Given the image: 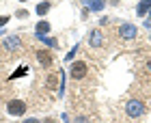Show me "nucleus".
Here are the masks:
<instances>
[{"label":"nucleus","mask_w":151,"mask_h":123,"mask_svg":"<svg viewBox=\"0 0 151 123\" xmlns=\"http://www.w3.org/2000/svg\"><path fill=\"white\" fill-rule=\"evenodd\" d=\"M45 86L50 88V91H54V88L58 86V73H50L47 80H45Z\"/></svg>","instance_id":"obj_12"},{"label":"nucleus","mask_w":151,"mask_h":123,"mask_svg":"<svg viewBox=\"0 0 151 123\" xmlns=\"http://www.w3.org/2000/svg\"><path fill=\"white\" fill-rule=\"evenodd\" d=\"M50 9H52V2H50V0H45V2H39V4H37V15H39V17L45 15V13H50Z\"/></svg>","instance_id":"obj_11"},{"label":"nucleus","mask_w":151,"mask_h":123,"mask_svg":"<svg viewBox=\"0 0 151 123\" xmlns=\"http://www.w3.org/2000/svg\"><path fill=\"white\" fill-rule=\"evenodd\" d=\"M88 43H91V47H101L104 45V35H101V30H91Z\"/></svg>","instance_id":"obj_7"},{"label":"nucleus","mask_w":151,"mask_h":123,"mask_svg":"<svg viewBox=\"0 0 151 123\" xmlns=\"http://www.w3.org/2000/svg\"><path fill=\"white\" fill-rule=\"evenodd\" d=\"M26 106L22 99H11L9 104H6V112L11 114V117H24V112H26Z\"/></svg>","instance_id":"obj_2"},{"label":"nucleus","mask_w":151,"mask_h":123,"mask_svg":"<svg viewBox=\"0 0 151 123\" xmlns=\"http://www.w3.org/2000/svg\"><path fill=\"white\" fill-rule=\"evenodd\" d=\"M0 88H2V86H0Z\"/></svg>","instance_id":"obj_23"},{"label":"nucleus","mask_w":151,"mask_h":123,"mask_svg":"<svg viewBox=\"0 0 151 123\" xmlns=\"http://www.w3.org/2000/svg\"><path fill=\"white\" fill-rule=\"evenodd\" d=\"M24 123H41V121H39V119H32V117H30V119H24Z\"/></svg>","instance_id":"obj_19"},{"label":"nucleus","mask_w":151,"mask_h":123,"mask_svg":"<svg viewBox=\"0 0 151 123\" xmlns=\"http://www.w3.org/2000/svg\"><path fill=\"white\" fill-rule=\"evenodd\" d=\"M37 60H39L41 67H45V69H50V67H52V54L47 50H39L37 52Z\"/></svg>","instance_id":"obj_6"},{"label":"nucleus","mask_w":151,"mask_h":123,"mask_svg":"<svg viewBox=\"0 0 151 123\" xmlns=\"http://www.w3.org/2000/svg\"><path fill=\"white\" fill-rule=\"evenodd\" d=\"M37 39L41 41V43H45L47 47H58V41H56V39H52V37H47V35H39Z\"/></svg>","instance_id":"obj_13"},{"label":"nucleus","mask_w":151,"mask_h":123,"mask_svg":"<svg viewBox=\"0 0 151 123\" xmlns=\"http://www.w3.org/2000/svg\"><path fill=\"white\" fill-rule=\"evenodd\" d=\"M19 2H28V0H19Z\"/></svg>","instance_id":"obj_22"},{"label":"nucleus","mask_w":151,"mask_h":123,"mask_svg":"<svg viewBox=\"0 0 151 123\" xmlns=\"http://www.w3.org/2000/svg\"><path fill=\"white\" fill-rule=\"evenodd\" d=\"M26 71H28V67H26V65H19V67H17V69H15V71H13V73H11V76H9V80H15V78H22V76H26Z\"/></svg>","instance_id":"obj_14"},{"label":"nucleus","mask_w":151,"mask_h":123,"mask_svg":"<svg viewBox=\"0 0 151 123\" xmlns=\"http://www.w3.org/2000/svg\"><path fill=\"white\" fill-rule=\"evenodd\" d=\"M78 50H80V45H78V43H76V45L71 47V50H69V54H67V56H65V58H67V60H73V56H76V54H78Z\"/></svg>","instance_id":"obj_15"},{"label":"nucleus","mask_w":151,"mask_h":123,"mask_svg":"<svg viewBox=\"0 0 151 123\" xmlns=\"http://www.w3.org/2000/svg\"><path fill=\"white\" fill-rule=\"evenodd\" d=\"M2 47H4L6 52H15V50L22 47V39H19L17 35H11V37H6V39L2 41Z\"/></svg>","instance_id":"obj_4"},{"label":"nucleus","mask_w":151,"mask_h":123,"mask_svg":"<svg viewBox=\"0 0 151 123\" xmlns=\"http://www.w3.org/2000/svg\"><path fill=\"white\" fill-rule=\"evenodd\" d=\"M82 2L86 4V9H88V11H101V9L106 6L104 0H82Z\"/></svg>","instance_id":"obj_8"},{"label":"nucleus","mask_w":151,"mask_h":123,"mask_svg":"<svg viewBox=\"0 0 151 123\" xmlns=\"http://www.w3.org/2000/svg\"><path fill=\"white\" fill-rule=\"evenodd\" d=\"M149 11H151V0H140L138 6H136V15L142 17V15H145V13H149Z\"/></svg>","instance_id":"obj_9"},{"label":"nucleus","mask_w":151,"mask_h":123,"mask_svg":"<svg viewBox=\"0 0 151 123\" xmlns=\"http://www.w3.org/2000/svg\"><path fill=\"white\" fill-rule=\"evenodd\" d=\"M145 24H147V26H151V11H149V19H147Z\"/></svg>","instance_id":"obj_20"},{"label":"nucleus","mask_w":151,"mask_h":123,"mask_svg":"<svg viewBox=\"0 0 151 123\" xmlns=\"http://www.w3.org/2000/svg\"><path fill=\"white\" fill-rule=\"evenodd\" d=\"M147 67H149V71H151V58H149V60H147Z\"/></svg>","instance_id":"obj_21"},{"label":"nucleus","mask_w":151,"mask_h":123,"mask_svg":"<svg viewBox=\"0 0 151 123\" xmlns=\"http://www.w3.org/2000/svg\"><path fill=\"white\" fill-rule=\"evenodd\" d=\"M71 123H88V119H86V117H76Z\"/></svg>","instance_id":"obj_18"},{"label":"nucleus","mask_w":151,"mask_h":123,"mask_svg":"<svg viewBox=\"0 0 151 123\" xmlns=\"http://www.w3.org/2000/svg\"><path fill=\"white\" fill-rule=\"evenodd\" d=\"M145 112H147V106H145V101H140V99H129L125 104V114L132 117V119H138Z\"/></svg>","instance_id":"obj_1"},{"label":"nucleus","mask_w":151,"mask_h":123,"mask_svg":"<svg viewBox=\"0 0 151 123\" xmlns=\"http://www.w3.org/2000/svg\"><path fill=\"white\" fill-rule=\"evenodd\" d=\"M136 32H138V30H136V26H134V24H121V26H119V37H121V39H125V41L134 39V37H136Z\"/></svg>","instance_id":"obj_5"},{"label":"nucleus","mask_w":151,"mask_h":123,"mask_svg":"<svg viewBox=\"0 0 151 123\" xmlns=\"http://www.w3.org/2000/svg\"><path fill=\"white\" fill-rule=\"evenodd\" d=\"M86 71H88V65L84 60H76L71 65V69H69V76H71V80H82L86 76Z\"/></svg>","instance_id":"obj_3"},{"label":"nucleus","mask_w":151,"mask_h":123,"mask_svg":"<svg viewBox=\"0 0 151 123\" xmlns=\"http://www.w3.org/2000/svg\"><path fill=\"white\" fill-rule=\"evenodd\" d=\"M9 15H0V28H2V26H6V24H9Z\"/></svg>","instance_id":"obj_16"},{"label":"nucleus","mask_w":151,"mask_h":123,"mask_svg":"<svg viewBox=\"0 0 151 123\" xmlns=\"http://www.w3.org/2000/svg\"><path fill=\"white\" fill-rule=\"evenodd\" d=\"M15 15H17V17H28V11H26V9H19Z\"/></svg>","instance_id":"obj_17"},{"label":"nucleus","mask_w":151,"mask_h":123,"mask_svg":"<svg viewBox=\"0 0 151 123\" xmlns=\"http://www.w3.org/2000/svg\"><path fill=\"white\" fill-rule=\"evenodd\" d=\"M35 32H37V37H39V35H47V32H50V22H45V19L37 22V26H35Z\"/></svg>","instance_id":"obj_10"}]
</instances>
